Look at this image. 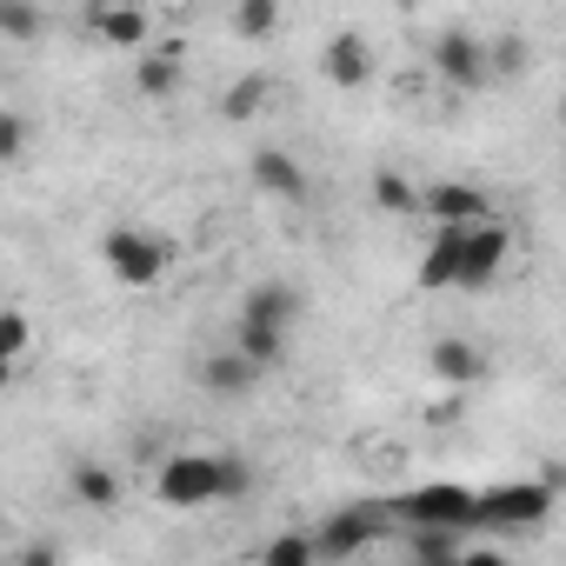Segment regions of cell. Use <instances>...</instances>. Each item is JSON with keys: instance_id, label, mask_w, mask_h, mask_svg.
I'll return each mask as SVG.
<instances>
[{"instance_id": "cell-1", "label": "cell", "mask_w": 566, "mask_h": 566, "mask_svg": "<svg viewBox=\"0 0 566 566\" xmlns=\"http://www.w3.org/2000/svg\"><path fill=\"white\" fill-rule=\"evenodd\" d=\"M160 506H213V500H240L253 493V467L240 453H174L160 460V480H154Z\"/></svg>"}, {"instance_id": "cell-2", "label": "cell", "mask_w": 566, "mask_h": 566, "mask_svg": "<svg viewBox=\"0 0 566 566\" xmlns=\"http://www.w3.org/2000/svg\"><path fill=\"white\" fill-rule=\"evenodd\" d=\"M101 260L120 287H154V280L174 266V240L167 233H147V227H107L101 233Z\"/></svg>"}, {"instance_id": "cell-3", "label": "cell", "mask_w": 566, "mask_h": 566, "mask_svg": "<svg viewBox=\"0 0 566 566\" xmlns=\"http://www.w3.org/2000/svg\"><path fill=\"white\" fill-rule=\"evenodd\" d=\"M506 253H513V233H506L493 213H486V220H473V227H467V240H460V280H453V287H460V294L493 287L500 266H506Z\"/></svg>"}, {"instance_id": "cell-4", "label": "cell", "mask_w": 566, "mask_h": 566, "mask_svg": "<svg viewBox=\"0 0 566 566\" xmlns=\"http://www.w3.org/2000/svg\"><path fill=\"white\" fill-rule=\"evenodd\" d=\"M433 67H440V74H447V87H460V94L493 87V54H486V41H480V34H467V28H447V34L433 41Z\"/></svg>"}, {"instance_id": "cell-5", "label": "cell", "mask_w": 566, "mask_h": 566, "mask_svg": "<svg viewBox=\"0 0 566 566\" xmlns=\"http://www.w3.org/2000/svg\"><path fill=\"white\" fill-rule=\"evenodd\" d=\"M546 506H553V486H539V480L486 486V493H480V526H539Z\"/></svg>"}, {"instance_id": "cell-6", "label": "cell", "mask_w": 566, "mask_h": 566, "mask_svg": "<svg viewBox=\"0 0 566 566\" xmlns=\"http://www.w3.org/2000/svg\"><path fill=\"white\" fill-rule=\"evenodd\" d=\"M400 520H427V526H480V493H467V486H420V493H407L400 506H394Z\"/></svg>"}, {"instance_id": "cell-7", "label": "cell", "mask_w": 566, "mask_h": 566, "mask_svg": "<svg viewBox=\"0 0 566 566\" xmlns=\"http://www.w3.org/2000/svg\"><path fill=\"white\" fill-rule=\"evenodd\" d=\"M420 213L440 227V220H453V227H467V220H486L493 213V200L473 187V180H440V187H420Z\"/></svg>"}, {"instance_id": "cell-8", "label": "cell", "mask_w": 566, "mask_h": 566, "mask_svg": "<svg viewBox=\"0 0 566 566\" xmlns=\"http://www.w3.org/2000/svg\"><path fill=\"white\" fill-rule=\"evenodd\" d=\"M380 506H347V513H334L321 533H314V546H321V559H354L374 533H380Z\"/></svg>"}, {"instance_id": "cell-9", "label": "cell", "mask_w": 566, "mask_h": 566, "mask_svg": "<svg viewBox=\"0 0 566 566\" xmlns=\"http://www.w3.org/2000/svg\"><path fill=\"white\" fill-rule=\"evenodd\" d=\"M247 174H253V187H260V193L287 200V207H301V200H307V174H301V160H294V154H280V147H253Z\"/></svg>"}, {"instance_id": "cell-10", "label": "cell", "mask_w": 566, "mask_h": 566, "mask_svg": "<svg viewBox=\"0 0 566 566\" xmlns=\"http://www.w3.org/2000/svg\"><path fill=\"white\" fill-rule=\"evenodd\" d=\"M266 367L253 360V354H240V347H227V354H207L200 360V387L213 394V400H240V394H253V380H260Z\"/></svg>"}, {"instance_id": "cell-11", "label": "cell", "mask_w": 566, "mask_h": 566, "mask_svg": "<svg viewBox=\"0 0 566 566\" xmlns=\"http://www.w3.org/2000/svg\"><path fill=\"white\" fill-rule=\"evenodd\" d=\"M321 74L334 81V87H367L374 81V48H367V34H334L327 41V54H321Z\"/></svg>"}, {"instance_id": "cell-12", "label": "cell", "mask_w": 566, "mask_h": 566, "mask_svg": "<svg viewBox=\"0 0 566 566\" xmlns=\"http://www.w3.org/2000/svg\"><path fill=\"white\" fill-rule=\"evenodd\" d=\"M427 374H440L447 387H473V380L486 374V354H480L473 340H433V347H427Z\"/></svg>"}, {"instance_id": "cell-13", "label": "cell", "mask_w": 566, "mask_h": 566, "mask_svg": "<svg viewBox=\"0 0 566 566\" xmlns=\"http://www.w3.org/2000/svg\"><path fill=\"white\" fill-rule=\"evenodd\" d=\"M240 321L294 327V321H301V294L287 287V280H260V287H247V307H240Z\"/></svg>"}, {"instance_id": "cell-14", "label": "cell", "mask_w": 566, "mask_h": 566, "mask_svg": "<svg viewBox=\"0 0 566 566\" xmlns=\"http://www.w3.org/2000/svg\"><path fill=\"white\" fill-rule=\"evenodd\" d=\"M467 227H473V220H467ZM467 227H453V220L433 227V247H427V260H420V287H453V280H460V240H467Z\"/></svg>"}, {"instance_id": "cell-15", "label": "cell", "mask_w": 566, "mask_h": 566, "mask_svg": "<svg viewBox=\"0 0 566 566\" xmlns=\"http://www.w3.org/2000/svg\"><path fill=\"white\" fill-rule=\"evenodd\" d=\"M87 28H94L107 48H140V41H147V14H140V8H94Z\"/></svg>"}, {"instance_id": "cell-16", "label": "cell", "mask_w": 566, "mask_h": 566, "mask_svg": "<svg viewBox=\"0 0 566 566\" xmlns=\"http://www.w3.org/2000/svg\"><path fill=\"white\" fill-rule=\"evenodd\" d=\"M233 347H240V354H253L260 367H280V360H287V327H266V321H240V327H233Z\"/></svg>"}, {"instance_id": "cell-17", "label": "cell", "mask_w": 566, "mask_h": 566, "mask_svg": "<svg viewBox=\"0 0 566 566\" xmlns=\"http://www.w3.org/2000/svg\"><path fill=\"white\" fill-rule=\"evenodd\" d=\"M74 500L94 506V513H107V506H120V480H114L101 460H81V467H74Z\"/></svg>"}, {"instance_id": "cell-18", "label": "cell", "mask_w": 566, "mask_h": 566, "mask_svg": "<svg viewBox=\"0 0 566 566\" xmlns=\"http://www.w3.org/2000/svg\"><path fill=\"white\" fill-rule=\"evenodd\" d=\"M407 553H413V559H460L467 539H460V526H427V520H420V526L407 533Z\"/></svg>"}, {"instance_id": "cell-19", "label": "cell", "mask_w": 566, "mask_h": 566, "mask_svg": "<svg viewBox=\"0 0 566 566\" xmlns=\"http://www.w3.org/2000/svg\"><path fill=\"white\" fill-rule=\"evenodd\" d=\"M280 28V0H240L233 8V34L240 41H266Z\"/></svg>"}, {"instance_id": "cell-20", "label": "cell", "mask_w": 566, "mask_h": 566, "mask_svg": "<svg viewBox=\"0 0 566 566\" xmlns=\"http://www.w3.org/2000/svg\"><path fill=\"white\" fill-rule=\"evenodd\" d=\"M134 81H140V94H147V101H160V94H174V87H180V61H174V54H147Z\"/></svg>"}, {"instance_id": "cell-21", "label": "cell", "mask_w": 566, "mask_h": 566, "mask_svg": "<svg viewBox=\"0 0 566 566\" xmlns=\"http://www.w3.org/2000/svg\"><path fill=\"white\" fill-rule=\"evenodd\" d=\"M0 34H8L14 48H28V41H41V14L28 8V0H0Z\"/></svg>"}, {"instance_id": "cell-22", "label": "cell", "mask_w": 566, "mask_h": 566, "mask_svg": "<svg viewBox=\"0 0 566 566\" xmlns=\"http://www.w3.org/2000/svg\"><path fill=\"white\" fill-rule=\"evenodd\" d=\"M374 200H380L387 213H420V187L400 180V174H374Z\"/></svg>"}, {"instance_id": "cell-23", "label": "cell", "mask_w": 566, "mask_h": 566, "mask_svg": "<svg viewBox=\"0 0 566 566\" xmlns=\"http://www.w3.org/2000/svg\"><path fill=\"white\" fill-rule=\"evenodd\" d=\"M260 559L266 566H307V559H321V546H314V533H287V539L260 546Z\"/></svg>"}, {"instance_id": "cell-24", "label": "cell", "mask_w": 566, "mask_h": 566, "mask_svg": "<svg viewBox=\"0 0 566 566\" xmlns=\"http://www.w3.org/2000/svg\"><path fill=\"white\" fill-rule=\"evenodd\" d=\"M266 74H247V81H233V94H227V120H247V114H260L266 107Z\"/></svg>"}, {"instance_id": "cell-25", "label": "cell", "mask_w": 566, "mask_h": 566, "mask_svg": "<svg viewBox=\"0 0 566 566\" xmlns=\"http://www.w3.org/2000/svg\"><path fill=\"white\" fill-rule=\"evenodd\" d=\"M0 354H8V360H21V354H28V314H21V307L0 314Z\"/></svg>"}, {"instance_id": "cell-26", "label": "cell", "mask_w": 566, "mask_h": 566, "mask_svg": "<svg viewBox=\"0 0 566 566\" xmlns=\"http://www.w3.org/2000/svg\"><path fill=\"white\" fill-rule=\"evenodd\" d=\"M486 54H493V74H520V67H526V48H520V34H500V41H486Z\"/></svg>"}, {"instance_id": "cell-27", "label": "cell", "mask_w": 566, "mask_h": 566, "mask_svg": "<svg viewBox=\"0 0 566 566\" xmlns=\"http://www.w3.org/2000/svg\"><path fill=\"white\" fill-rule=\"evenodd\" d=\"M21 147H28V120L8 107V114H0V160H21Z\"/></svg>"}, {"instance_id": "cell-28", "label": "cell", "mask_w": 566, "mask_h": 566, "mask_svg": "<svg viewBox=\"0 0 566 566\" xmlns=\"http://www.w3.org/2000/svg\"><path fill=\"white\" fill-rule=\"evenodd\" d=\"M427 420H433V427H453V420H460V400H440V407H433Z\"/></svg>"}, {"instance_id": "cell-29", "label": "cell", "mask_w": 566, "mask_h": 566, "mask_svg": "<svg viewBox=\"0 0 566 566\" xmlns=\"http://www.w3.org/2000/svg\"><path fill=\"white\" fill-rule=\"evenodd\" d=\"M559 127H566V94H559Z\"/></svg>"}, {"instance_id": "cell-30", "label": "cell", "mask_w": 566, "mask_h": 566, "mask_svg": "<svg viewBox=\"0 0 566 566\" xmlns=\"http://www.w3.org/2000/svg\"><path fill=\"white\" fill-rule=\"evenodd\" d=\"M400 8H413V0H400Z\"/></svg>"}]
</instances>
